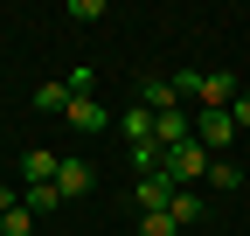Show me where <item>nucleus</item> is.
<instances>
[{"instance_id":"nucleus-15","label":"nucleus","mask_w":250,"mask_h":236,"mask_svg":"<svg viewBox=\"0 0 250 236\" xmlns=\"http://www.w3.org/2000/svg\"><path fill=\"white\" fill-rule=\"evenodd\" d=\"M70 21H104V0H70Z\"/></svg>"},{"instance_id":"nucleus-12","label":"nucleus","mask_w":250,"mask_h":236,"mask_svg":"<svg viewBox=\"0 0 250 236\" xmlns=\"http://www.w3.org/2000/svg\"><path fill=\"white\" fill-rule=\"evenodd\" d=\"M0 229H7V236H35V216H28V209H7V216H0Z\"/></svg>"},{"instance_id":"nucleus-14","label":"nucleus","mask_w":250,"mask_h":236,"mask_svg":"<svg viewBox=\"0 0 250 236\" xmlns=\"http://www.w3.org/2000/svg\"><path fill=\"white\" fill-rule=\"evenodd\" d=\"M208 188H243V174H236L229 160H215V167H208Z\"/></svg>"},{"instance_id":"nucleus-5","label":"nucleus","mask_w":250,"mask_h":236,"mask_svg":"<svg viewBox=\"0 0 250 236\" xmlns=\"http://www.w3.org/2000/svg\"><path fill=\"white\" fill-rule=\"evenodd\" d=\"M90 181H98V174H90V160H62V167H56V195H70V201L90 195Z\"/></svg>"},{"instance_id":"nucleus-11","label":"nucleus","mask_w":250,"mask_h":236,"mask_svg":"<svg viewBox=\"0 0 250 236\" xmlns=\"http://www.w3.org/2000/svg\"><path fill=\"white\" fill-rule=\"evenodd\" d=\"M35 111H70V83H35Z\"/></svg>"},{"instance_id":"nucleus-3","label":"nucleus","mask_w":250,"mask_h":236,"mask_svg":"<svg viewBox=\"0 0 250 236\" xmlns=\"http://www.w3.org/2000/svg\"><path fill=\"white\" fill-rule=\"evenodd\" d=\"M195 104H202V111H229V104H236V77H229V70H202Z\"/></svg>"},{"instance_id":"nucleus-6","label":"nucleus","mask_w":250,"mask_h":236,"mask_svg":"<svg viewBox=\"0 0 250 236\" xmlns=\"http://www.w3.org/2000/svg\"><path fill=\"white\" fill-rule=\"evenodd\" d=\"M56 167H62V160L49 153V146H35V153L21 160V188H49V181H56Z\"/></svg>"},{"instance_id":"nucleus-1","label":"nucleus","mask_w":250,"mask_h":236,"mask_svg":"<svg viewBox=\"0 0 250 236\" xmlns=\"http://www.w3.org/2000/svg\"><path fill=\"white\" fill-rule=\"evenodd\" d=\"M208 167H215V153H208L202 139H188V146H174V153L160 160V174H167L174 188H195V181H208Z\"/></svg>"},{"instance_id":"nucleus-17","label":"nucleus","mask_w":250,"mask_h":236,"mask_svg":"<svg viewBox=\"0 0 250 236\" xmlns=\"http://www.w3.org/2000/svg\"><path fill=\"white\" fill-rule=\"evenodd\" d=\"M229 125H243V132H250V91H236V104H229Z\"/></svg>"},{"instance_id":"nucleus-7","label":"nucleus","mask_w":250,"mask_h":236,"mask_svg":"<svg viewBox=\"0 0 250 236\" xmlns=\"http://www.w3.org/2000/svg\"><path fill=\"white\" fill-rule=\"evenodd\" d=\"M167 216H174V229H195V222L208 216V201H202L195 188H174V201H167Z\"/></svg>"},{"instance_id":"nucleus-18","label":"nucleus","mask_w":250,"mask_h":236,"mask_svg":"<svg viewBox=\"0 0 250 236\" xmlns=\"http://www.w3.org/2000/svg\"><path fill=\"white\" fill-rule=\"evenodd\" d=\"M7 209H21V188H0V216H7Z\"/></svg>"},{"instance_id":"nucleus-2","label":"nucleus","mask_w":250,"mask_h":236,"mask_svg":"<svg viewBox=\"0 0 250 236\" xmlns=\"http://www.w3.org/2000/svg\"><path fill=\"white\" fill-rule=\"evenodd\" d=\"M167 201H174V181H167V174H139V181H132V209L139 216H160Z\"/></svg>"},{"instance_id":"nucleus-10","label":"nucleus","mask_w":250,"mask_h":236,"mask_svg":"<svg viewBox=\"0 0 250 236\" xmlns=\"http://www.w3.org/2000/svg\"><path fill=\"white\" fill-rule=\"evenodd\" d=\"M125 139H132V146H153V111H146V104L125 111Z\"/></svg>"},{"instance_id":"nucleus-13","label":"nucleus","mask_w":250,"mask_h":236,"mask_svg":"<svg viewBox=\"0 0 250 236\" xmlns=\"http://www.w3.org/2000/svg\"><path fill=\"white\" fill-rule=\"evenodd\" d=\"M139 236H181V229H174V216L160 209V216H139Z\"/></svg>"},{"instance_id":"nucleus-9","label":"nucleus","mask_w":250,"mask_h":236,"mask_svg":"<svg viewBox=\"0 0 250 236\" xmlns=\"http://www.w3.org/2000/svg\"><path fill=\"white\" fill-rule=\"evenodd\" d=\"M70 125H77V132H104V125H111V111H104L98 98H70Z\"/></svg>"},{"instance_id":"nucleus-8","label":"nucleus","mask_w":250,"mask_h":236,"mask_svg":"<svg viewBox=\"0 0 250 236\" xmlns=\"http://www.w3.org/2000/svg\"><path fill=\"white\" fill-rule=\"evenodd\" d=\"M139 104L160 118V111H181V98H174V83L167 77H139Z\"/></svg>"},{"instance_id":"nucleus-4","label":"nucleus","mask_w":250,"mask_h":236,"mask_svg":"<svg viewBox=\"0 0 250 236\" xmlns=\"http://www.w3.org/2000/svg\"><path fill=\"white\" fill-rule=\"evenodd\" d=\"M195 139L208 146L215 160H223V146L236 139V125H229V111H195Z\"/></svg>"},{"instance_id":"nucleus-16","label":"nucleus","mask_w":250,"mask_h":236,"mask_svg":"<svg viewBox=\"0 0 250 236\" xmlns=\"http://www.w3.org/2000/svg\"><path fill=\"white\" fill-rule=\"evenodd\" d=\"M98 91V70H70V98H90Z\"/></svg>"}]
</instances>
